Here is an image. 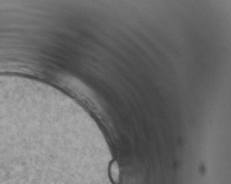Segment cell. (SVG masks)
<instances>
[{"instance_id": "6da1fadb", "label": "cell", "mask_w": 231, "mask_h": 184, "mask_svg": "<svg viewBox=\"0 0 231 184\" xmlns=\"http://www.w3.org/2000/svg\"><path fill=\"white\" fill-rule=\"evenodd\" d=\"M111 172L112 178H113V181H117L118 177V164L116 162H114L113 163L111 164Z\"/></svg>"}]
</instances>
